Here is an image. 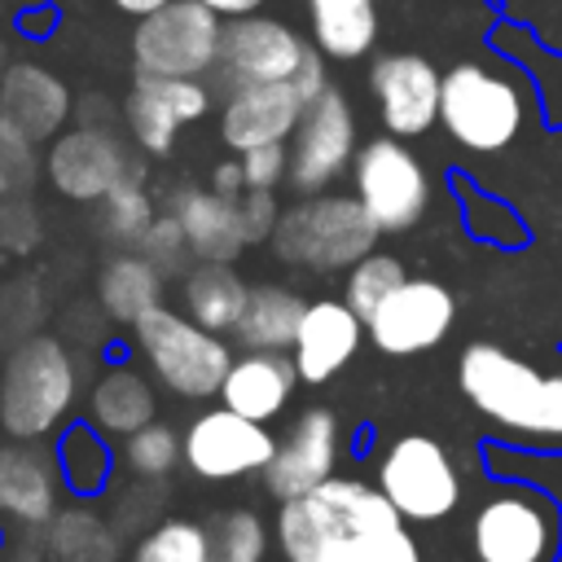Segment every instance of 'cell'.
<instances>
[{"label": "cell", "mask_w": 562, "mask_h": 562, "mask_svg": "<svg viewBox=\"0 0 562 562\" xmlns=\"http://www.w3.org/2000/svg\"><path fill=\"white\" fill-rule=\"evenodd\" d=\"M408 518L382 487L360 479H325L321 487L281 501L277 536L290 562H422Z\"/></svg>", "instance_id": "cell-1"}, {"label": "cell", "mask_w": 562, "mask_h": 562, "mask_svg": "<svg viewBox=\"0 0 562 562\" xmlns=\"http://www.w3.org/2000/svg\"><path fill=\"white\" fill-rule=\"evenodd\" d=\"M465 400L514 443L562 448V373H544L496 342H470L457 364Z\"/></svg>", "instance_id": "cell-2"}, {"label": "cell", "mask_w": 562, "mask_h": 562, "mask_svg": "<svg viewBox=\"0 0 562 562\" xmlns=\"http://www.w3.org/2000/svg\"><path fill=\"white\" fill-rule=\"evenodd\" d=\"M75 360L61 338H22L0 369V430L9 439H44L75 404Z\"/></svg>", "instance_id": "cell-3"}, {"label": "cell", "mask_w": 562, "mask_h": 562, "mask_svg": "<svg viewBox=\"0 0 562 562\" xmlns=\"http://www.w3.org/2000/svg\"><path fill=\"white\" fill-rule=\"evenodd\" d=\"M378 220L364 211L360 198L351 193H307L290 211H281L272 228V250L277 259L312 272H338L373 255L378 241Z\"/></svg>", "instance_id": "cell-4"}, {"label": "cell", "mask_w": 562, "mask_h": 562, "mask_svg": "<svg viewBox=\"0 0 562 562\" xmlns=\"http://www.w3.org/2000/svg\"><path fill=\"white\" fill-rule=\"evenodd\" d=\"M132 338H136V351L149 360L154 378L184 400L215 395L233 369V356L215 329H206L193 316H180L162 303L132 325Z\"/></svg>", "instance_id": "cell-5"}, {"label": "cell", "mask_w": 562, "mask_h": 562, "mask_svg": "<svg viewBox=\"0 0 562 562\" xmlns=\"http://www.w3.org/2000/svg\"><path fill=\"white\" fill-rule=\"evenodd\" d=\"M439 123L457 145L474 154H496L522 127V97L505 75H492L479 61H461L443 75Z\"/></svg>", "instance_id": "cell-6"}, {"label": "cell", "mask_w": 562, "mask_h": 562, "mask_svg": "<svg viewBox=\"0 0 562 562\" xmlns=\"http://www.w3.org/2000/svg\"><path fill=\"white\" fill-rule=\"evenodd\" d=\"M470 549L479 562H558L562 514L553 496L531 487H509L479 505L470 527Z\"/></svg>", "instance_id": "cell-7"}, {"label": "cell", "mask_w": 562, "mask_h": 562, "mask_svg": "<svg viewBox=\"0 0 562 562\" xmlns=\"http://www.w3.org/2000/svg\"><path fill=\"white\" fill-rule=\"evenodd\" d=\"M220 44H224V26L215 9H206L202 0H171L136 22L132 57L136 70L145 75L198 79L220 66Z\"/></svg>", "instance_id": "cell-8"}, {"label": "cell", "mask_w": 562, "mask_h": 562, "mask_svg": "<svg viewBox=\"0 0 562 562\" xmlns=\"http://www.w3.org/2000/svg\"><path fill=\"white\" fill-rule=\"evenodd\" d=\"M378 487L413 522H439L461 501L457 465L430 435H400L378 465Z\"/></svg>", "instance_id": "cell-9"}, {"label": "cell", "mask_w": 562, "mask_h": 562, "mask_svg": "<svg viewBox=\"0 0 562 562\" xmlns=\"http://www.w3.org/2000/svg\"><path fill=\"white\" fill-rule=\"evenodd\" d=\"M356 198L378 220L382 233H404L422 220L430 202V180L422 162L400 140H369L356 154Z\"/></svg>", "instance_id": "cell-10"}, {"label": "cell", "mask_w": 562, "mask_h": 562, "mask_svg": "<svg viewBox=\"0 0 562 562\" xmlns=\"http://www.w3.org/2000/svg\"><path fill=\"white\" fill-rule=\"evenodd\" d=\"M452 316H457V299L448 285L430 277H404L364 321V329L378 351L413 356V351H430L435 342H443V334L452 329Z\"/></svg>", "instance_id": "cell-11"}, {"label": "cell", "mask_w": 562, "mask_h": 562, "mask_svg": "<svg viewBox=\"0 0 562 562\" xmlns=\"http://www.w3.org/2000/svg\"><path fill=\"white\" fill-rule=\"evenodd\" d=\"M312 57V44L277 22V18H233L224 26V44H220V70L228 79V88L241 83H294V75L303 70V61Z\"/></svg>", "instance_id": "cell-12"}, {"label": "cell", "mask_w": 562, "mask_h": 562, "mask_svg": "<svg viewBox=\"0 0 562 562\" xmlns=\"http://www.w3.org/2000/svg\"><path fill=\"white\" fill-rule=\"evenodd\" d=\"M277 439L237 408H211L184 430V461L198 479H241L272 461Z\"/></svg>", "instance_id": "cell-13"}, {"label": "cell", "mask_w": 562, "mask_h": 562, "mask_svg": "<svg viewBox=\"0 0 562 562\" xmlns=\"http://www.w3.org/2000/svg\"><path fill=\"white\" fill-rule=\"evenodd\" d=\"M44 171L53 180V189L70 202H101L119 180H127L136 167L123 149V140L105 127H70L57 132L44 158Z\"/></svg>", "instance_id": "cell-14"}, {"label": "cell", "mask_w": 562, "mask_h": 562, "mask_svg": "<svg viewBox=\"0 0 562 562\" xmlns=\"http://www.w3.org/2000/svg\"><path fill=\"white\" fill-rule=\"evenodd\" d=\"M356 123L351 105L338 88H325L321 97L307 101L299 127H294V149H290V180L299 193H321L351 158Z\"/></svg>", "instance_id": "cell-15"}, {"label": "cell", "mask_w": 562, "mask_h": 562, "mask_svg": "<svg viewBox=\"0 0 562 562\" xmlns=\"http://www.w3.org/2000/svg\"><path fill=\"white\" fill-rule=\"evenodd\" d=\"M369 88L382 123L395 136H422L439 119L443 75L422 53H382L369 70Z\"/></svg>", "instance_id": "cell-16"}, {"label": "cell", "mask_w": 562, "mask_h": 562, "mask_svg": "<svg viewBox=\"0 0 562 562\" xmlns=\"http://www.w3.org/2000/svg\"><path fill=\"white\" fill-rule=\"evenodd\" d=\"M211 105V92L198 79H176V75H145L136 70L132 92H127V127L149 154H167L180 136V127L198 123Z\"/></svg>", "instance_id": "cell-17"}, {"label": "cell", "mask_w": 562, "mask_h": 562, "mask_svg": "<svg viewBox=\"0 0 562 562\" xmlns=\"http://www.w3.org/2000/svg\"><path fill=\"white\" fill-rule=\"evenodd\" d=\"M334 457H338V422L329 408H307L290 435L277 443L272 461L263 465V487L277 501H294L325 479H334Z\"/></svg>", "instance_id": "cell-18"}, {"label": "cell", "mask_w": 562, "mask_h": 562, "mask_svg": "<svg viewBox=\"0 0 562 562\" xmlns=\"http://www.w3.org/2000/svg\"><path fill=\"white\" fill-rule=\"evenodd\" d=\"M303 110H307V97L290 79L285 83H241L224 101L220 136L237 154L259 149V145H277L285 136H294Z\"/></svg>", "instance_id": "cell-19"}, {"label": "cell", "mask_w": 562, "mask_h": 562, "mask_svg": "<svg viewBox=\"0 0 562 562\" xmlns=\"http://www.w3.org/2000/svg\"><path fill=\"white\" fill-rule=\"evenodd\" d=\"M57 461L35 443L0 439V518L18 527H44L57 518Z\"/></svg>", "instance_id": "cell-20"}, {"label": "cell", "mask_w": 562, "mask_h": 562, "mask_svg": "<svg viewBox=\"0 0 562 562\" xmlns=\"http://www.w3.org/2000/svg\"><path fill=\"white\" fill-rule=\"evenodd\" d=\"M0 119L31 140H53L70 119V88L40 61H13L0 75Z\"/></svg>", "instance_id": "cell-21"}, {"label": "cell", "mask_w": 562, "mask_h": 562, "mask_svg": "<svg viewBox=\"0 0 562 562\" xmlns=\"http://www.w3.org/2000/svg\"><path fill=\"white\" fill-rule=\"evenodd\" d=\"M364 338V321L351 312V303L342 299H316L303 312L299 338H294V369L303 382H329L360 347Z\"/></svg>", "instance_id": "cell-22"}, {"label": "cell", "mask_w": 562, "mask_h": 562, "mask_svg": "<svg viewBox=\"0 0 562 562\" xmlns=\"http://www.w3.org/2000/svg\"><path fill=\"white\" fill-rule=\"evenodd\" d=\"M176 220L189 237L193 259H211V263H233L246 246L241 220H237V202L215 193V189H180L176 198Z\"/></svg>", "instance_id": "cell-23"}, {"label": "cell", "mask_w": 562, "mask_h": 562, "mask_svg": "<svg viewBox=\"0 0 562 562\" xmlns=\"http://www.w3.org/2000/svg\"><path fill=\"white\" fill-rule=\"evenodd\" d=\"M294 382H299V369L281 351H246L241 360H233L220 395L228 408H237L255 422H268L285 408Z\"/></svg>", "instance_id": "cell-24"}, {"label": "cell", "mask_w": 562, "mask_h": 562, "mask_svg": "<svg viewBox=\"0 0 562 562\" xmlns=\"http://www.w3.org/2000/svg\"><path fill=\"white\" fill-rule=\"evenodd\" d=\"M158 413V395H154V382L140 373V369H127V364H114L105 369L92 391H88V422L101 430V435H136L140 426H149Z\"/></svg>", "instance_id": "cell-25"}, {"label": "cell", "mask_w": 562, "mask_h": 562, "mask_svg": "<svg viewBox=\"0 0 562 562\" xmlns=\"http://www.w3.org/2000/svg\"><path fill=\"white\" fill-rule=\"evenodd\" d=\"M158 299H162V272L140 250L136 255L123 250L105 259V268L97 272V307L119 325H136L145 312L158 307Z\"/></svg>", "instance_id": "cell-26"}, {"label": "cell", "mask_w": 562, "mask_h": 562, "mask_svg": "<svg viewBox=\"0 0 562 562\" xmlns=\"http://www.w3.org/2000/svg\"><path fill=\"white\" fill-rule=\"evenodd\" d=\"M303 312H307V303L294 290H285V285H255L246 294V307H241L233 334L250 351H285L299 338Z\"/></svg>", "instance_id": "cell-27"}, {"label": "cell", "mask_w": 562, "mask_h": 562, "mask_svg": "<svg viewBox=\"0 0 562 562\" xmlns=\"http://www.w3.org/2000/svg\"><path fill=\"white\" fill-rule=\"evenodd\" d=\"M312 35L325 57L351 61L378 40V4L373 0H307Z\"/></svg>", "instance_id": "cell-28"}, {"label": "cell", "mask_w": 562, "mask_h": 562, "mask_svg": "<svg viewBox=\"0 0 562 562\" xmlns=\"http://www.w3.org/2000/svg\"><path fill=\"white\" fill-rule=\"evenodd\" d=\"M246 294H250L246 281H241L228 263L202 259V263L184 277V307H189V316H193L198 325L215 329V334H224V329L237 325V316H241V307H246Z\"/></svg>", "instance_id": "cell-29"}, {"label": "cell", "mask_w": 562, "mask_h": 562, "mask_svg": "<svg viewBox=\"0 0 562 562\" xmlns=\"http://www.w3.org/2000/svg\"><path fill=\"white\" fill-rule=\"evenodd\" d=\"M48 553L53 562H119V531L97 509H57Z\"/></svg>", "instance_id": "cell-30"}, {"label": "cell", "mask_w": 562, "mask_h": 562, "mask_svg": "<svg viewBox=\"0 0 562 562\" xmlns=\"http://www.w3.org/2000/svg\"><path fill=\"white\" fill-rule=\"evenodd\" d=\"M97 206H101V233L114 237V241H136L140 246V237L158 220L154 215V202H149V193L140 184V171H132L127 180H119Z\"/></svg>", "instance_id": "cell-31"}, {"label": "cell", "mask_w": 562, "mask_h": 562, "mask_svg": "<svg viewBox=\"0 0 562 562\" xmlns=\"http://www.w3.org/2000/svg\"><path fill=\"white\" fill-rule=\"evenodd\" d=\"M132 562H215V558H211V540H206V531L198 522L167 518L149 536L136 540Z\"/></svg>", "instance_id": "cell-32"}, {"label": "cell", "mask_w": 562, "mask_h": 562, "mask_svg": "<svg viewBox=\"0 0 562 562\" xmlns=\"http://www.w3.org/2000/svg\"><path fill=\"white\" fill-rule=\"evenodd\" d=\"M404 281V263L395 255H364L360 263H351V277H347V303L360 321H369L378 312V303Z\"/></svg>", "instance_id": "cell-33"}, {"label": "cell", "mask_w": 562, "mask_h": 562, "mask_svg": "<svg viewBox=\"0 0 562 562\" xmlns=\"http://www.w3.org/2000/svg\"><path fill=\"white\" fill-rule=\"evenodd\" d=\"M176 457H184V439H176V430H167V426H158V422H149V426H140L136 435H127V443H123V465L136 474V479H162L171 465H176Z\"/></svg>", "instance_id": "cell-34"}, {"label": "cell", "mask_w": 562, "mask_h": 562, "mask_svg": "<svg viewBox=\"0 0 562 562\" xmlns=\"http://www.w3.org/2000/svg\"><path fill=\"white\" fill-rule=\"evenodd\" d=\"M61 474H66V483L79 487V492H92V487L105 483V474H110V452H105V443H101L88 426H70V430L61 435Z\"/></svg>", "instance_id": "cell-35"}, {"label": "cell", "mask_w": 562, "mask_h": 562, "mask_svg": "<svg viewBox=\"0 0 562 562\" xmlns=\"http://www.w3.org/2000/svg\"><path fill=\"white\" fill-rule=\"evenodd\" d=\"M40 176L35 140L0 119V198H26Z\"/></svg>", "instance_id": "cell-36"}, {"label": "cell", "mask_w": 562, "mask_h": 562, "mask_svg": "<svg viewBox=\"0 0 562 562\" xmlns=\"http://www.w3.org/2000/svg\"><path fill=\"white\" fill-rule=\"evenodd\" d=\"M40 312H44V294L35 281H9L0 285V342H22L35 334L40 325Z\"/></svg>", "instance_id": "cell-37"}, {"label": "cell", "mask_w": 562, "mask_h": 562, "mask_svg": "<svg viewBox=\"0 0 562 562\" xmlns=\"http://www.w3.org/2000/svg\"><path fill=\"white\" fill-rule=\"evenodd\" d=\"M263 549H268V536H263V522L250 509H237L220 522L215 562H263Z\"/></svg>", "instance_id": "cell-38"}, {"label": "cell", "mask_w": 562, "mask_h": 562, "mask_svg": "<svg viewBox=\"0 0 562 562\" xmlns=\"http://www.w3.org/2000/svg\"><path fill=\"white\" fill-rule=\"evenodd\" d=\"M140 255H145L149 263H158L162 277H171L176 268H184V255H193V250H189V237H184L176 211H171V215H158V220L149 224V233L140 237Z\"/></svg>", "instance_id": "cell-39"}, {"label": "cell", "mask_w": 562, "mask_h": 562, "mask_svg": "<svg viewBox=\"0 0 562 562\" xmlns=\"http://www.w3.org/2000/svg\"><path fill=\"white\" fill-rule=\"evenodd\" d=\"M44 237L40 228V211L31 206V198H0V246L13 255L35 250Z\"/></svg>", "instance_id": "cell-40"}, {"label": "cell", "mask_w": 562, "mask_h": 562, "mask_svg": "<svg viewBox=\"0 0 562 562\" xmlns=\"http://www.w3.org/2000/svg\"><path fill=\"white\" fill-rule=\"evenodd\" d=\"M233 202H237V220H241L246 246H255V241H272V228H277V220H281L272 189H241Z\"/></svg>", "instance_id": "cell-41"}, {"label": "cell", "mask_w": 562, "mask_h": 562, "mask_svg": "<svg viewBox=\"0 0 562 562\" xmlns=\"http://www.w3.org/2000/svg\"><path fill=\"white\" fill-rule=\"evenodd\" d=\"M241 167H246V184L250 189H277V180L290 176V149H285V140L246 149L241 154Z\"/></svg>", "instance_id": "cell-42"}, {"label": "cell", "mask_w": 562, "mask_h": 562, "mask_svg": "<svg viewBox=\"0 0 562 562\" xmlns=\"http://www.w3.org/2000/svg\"><path fill=\"white\" fill-rule=\"evenodd\" d=\"M211 189L224 193V198H237L241 189H250V184H246V167H241V158H224V162L211 171Z\"/></svg>", "instance_id": "cell-43"}, {"label": "cell", "mask_w": 562, "mask_h": 562, "mask_svg": "<svg viewBox=\"0 0 562 562\" xmlns=\"http://www.w3.org/2000/svg\"><path fill=\"white\" fill-rule=\"evenodd\" d=\"M206 9H215V13H224V18H246V13H255L263 0H202Z\"/></svg>", "instance_id": "cell-44"}, {"label": "cell", "mask_w": 562, "mask_h": 562, "mask_svg": "<svg viewBox=\"0 0 562 562\" xmlns=\"http://www.w3.org/2000/svg\"><path fill=\"white\" fill-rule=\"evenodd\" d=\"M123 13H132V18H149V13H158L162 4H171V0H114Z\"/></svg>", "instance_id": "cell-45"}]
</instances>
